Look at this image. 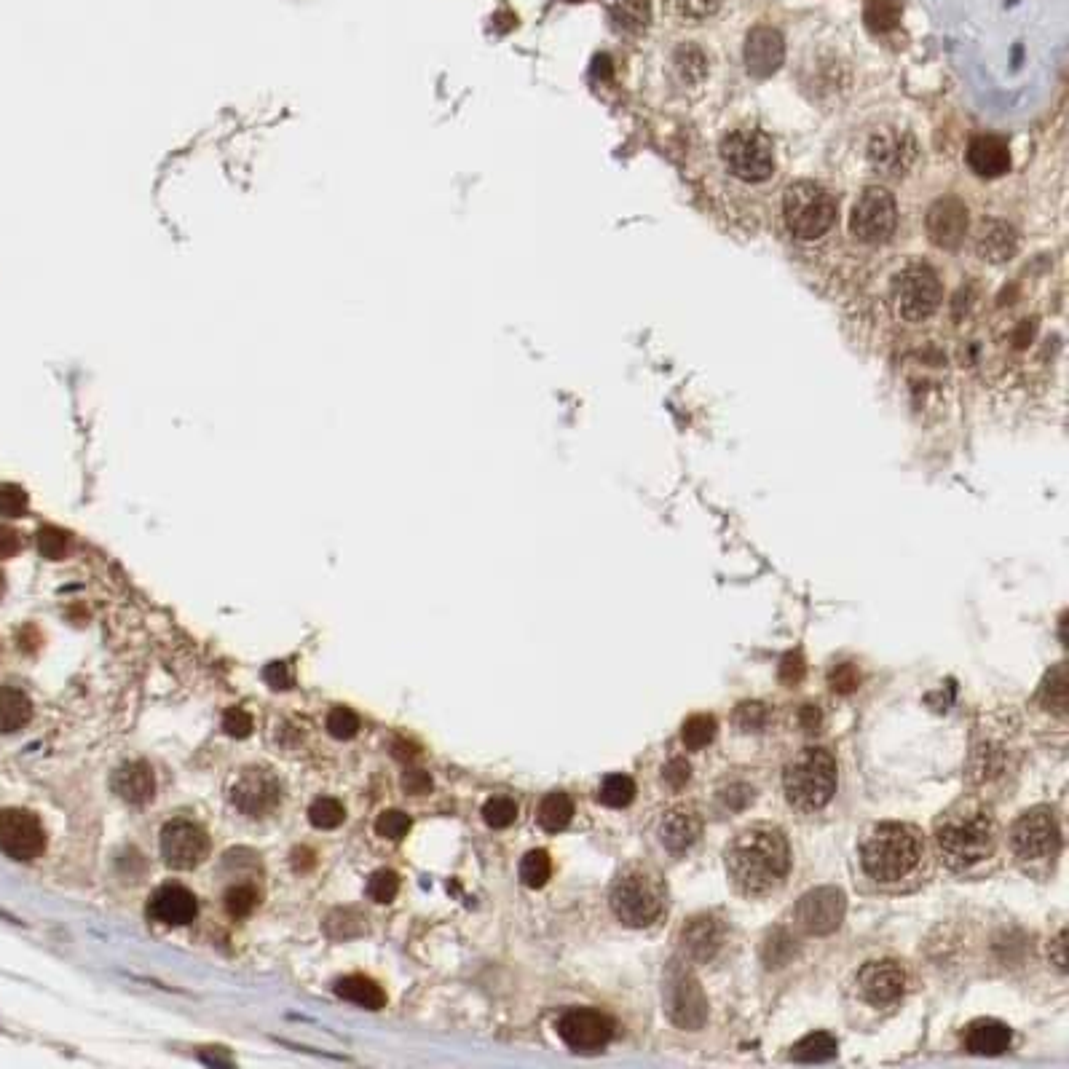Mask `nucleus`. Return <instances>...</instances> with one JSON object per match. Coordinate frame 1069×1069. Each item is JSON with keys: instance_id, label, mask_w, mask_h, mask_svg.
<instances>
[{"instance_id": "obj_1", "label": "nucleus", "mask_w": 1069, "mask_h": 1069, "mask_svg": "<svg viewBox=\"0 0 1069 1069\" xmlns=\"http://www.w3.org/2000/svg\"><path fill=\"white\" fill-rule=\"evenodd\" d=\"M727 874L745 898H764L783 885L791 871V844L783 828L772 823H753L729 842Z\"/></svg>"}, {"instance_id": "obj_2", "label": "nucleus", "mask_w": 1069, "mask_h": 1069, "mask_svg": "<svg viewBox=\"0 0 1069 1069\" xmlns=\"http://www.w3.org/2000/svg\"><path fill=\"white\" fill-rule=\"evenodd\" d=\"M936 844L952 871H968L997 847V823L981 802H957L936 820Z\"/></svg>"}, {"instance_id": "obj_3", "label": "nucleus", "mask_w": 1069, "mask_h": 1069, "mask_svg": "<svg viewBox=\"0 0 1069 1069\" xmlns=\"http://www.w3.org/2000/svg\"><path fill=\"white\" fill-rule=\"evenodd\" d=\"M925 839L909 823H879L863 836L861 866L877 885H901L914 877L925 861Z\"/></svg>"}, {"instance_id": "obj_4", "label": "nucleus", "mask_w": 1069, "mask_h": 1069, "mask_svg": "<svg viewBox=\"0 0 1069 1069\" xmlns=\"http://www.w3.org/2000/svg\"><path fill=\"white\" fill-rule=\"evenodd\" d=\"M839 767L834 753L820 745H810L788 761L783 769L786 802L799 812H820L836 794Z\"/></svg>"}, {"instance_id": "obj_5", "label": "nucleus", "mask_w": 1069, "mask_h": 1069, "mask_svg": "<svg viewBox=\"0 0 1069 1069\" xmlns=\"http://www.w3.org/2000/svg\"><path fill=\"white\" fill-rule=\"evenodd\" d=\"M665 882L652 866L633 863L617 874L609 893L614 917L627 928H649L665 911Z\"/></svg>"}, {"instance_id": "obj_6", "label": "nucleus", "mask_w": 1069, "mask_h": 1069, "mask_svg": "<svg viewBox=\"0 0 1069 1069\" xmlns=\"http://www.w3.org/2000/svg\"><path fill=\"white\" fill-rule=\"evenodd\" d=\"M786 226L796 239L812 242L836 226L839 207L831 193L818 183H794L783 196Z\"/></svg>"}, {"instance_id": "obj_7", "label": "nucleus", "mask_w": 1069, "mask_h": 1069, "mask_svg": "<svg viewBox=\"0 0 1069 1069\" xmlns=\"http://www.w3.org/2000/svg\"><path fill=\"white\" fill-rule=\"evenodd\" d=\"M895 309L906 322H922L936 314L944 298V284L928 263H911L895 276Z\"/></svg>"}, {"instance_id": "obj_8", "label": "nucleus", "mask_w": 1069, "mask_h": 1069, "mask_svg": "<svg viewBox=\"0 0 1069 1069\" xmlns=\"http://www.w3.org/2000/svg\"><path fill=\"white\" fill-rule=\"evenodd\" d=\"M721 159L729 172L745 183H761L775 172V151L767 134L756 129H737L721 142Z\"/></svg>"}, {"instance_id": "obj_9", "label": "nucleus", "mask_w": 1069, "mask_h": 1069, "mask_svg": "<svg viewBox=\"0 0 1069 1069\" xmlns=\"http://www.w3.org/2000/svg\"><path fill=\"white\" fill-rule=\"evenodd\" d=\"M1013 855L1024 863L1053 861L1061 850L1059 823L1048 807H1032L1011 828Z\"/></svg>"}, {"instance_id": "obj_10", "label": "nucleus", "mask_w": 1069, "mask_h": 1069, "mask_svg": "<svg viewBox=\"0 0 1069 1069\" xmlns=\"http://www.w3.org/2000/svg\"><path fill=\"white\" fill-rule=\"evenodd\" d=\"M895 223H898V207L893 193L879 185L866 188L852 207L850 228L855 239H861L863 244L887 242L895 234Z\"/></svg>"}, {"instance_id": "obj_11", "label": "nucleus", "mask_w": 1069, "mask_h": 1069, "mask_svg": "<svg viewBox=\"0 0 1069 1069\" xmlns=\"http://www.w3.org/2000/svg\"><path fill=\"white\" fill-rule=\"evenodd\" d=\"M209 855V836L191 820H172L161 831V858L169 869L191 871Z\"/></svg>"}, {"instance_id": "obj_12", "label": "nucleus", "mask_w": 1069, "mask_h": 1069, "mask_svg": "<svg viewBox=\"0 0 1069 1069\" xmlns=\"http://www.w3.org/2000/svg\"><path fill=\"white\" fill-rule=\"evenodd\" d=\"M558 1035L571 1051L595 1053L614 1035V1021L593 1008H571L558 1019Z\"/></svg>"}, {"instance_id": "obj_13", "label": "nucleus", "mask_w": 1069, "mask_h": 1069, "mask_svg": "<svg viewBox=\"0 0 1069 1069\" xmlns=\"http://www.w3.org/2000/svg\"><path fill=\"white\" fill-rule=\"evenodd\" d=\"M46 847L41 820L27 810L0 812V852L14 861H33Z\"/></svg>"}, {"instance_id": "obj_14", "label": "nucleus", "mask_w": 1069, "mask_h": 1069, "mask_svg": "<svg viewBox=\"0 0 1069 1069\" xmlns=\"http://www.w3.org/2000/svg\"><path fill=\"white\" fill-rule=\"evenodd\" d=\"M847 901L842 890L836 887H818L802 895V901L796 903V925L810 933V936H828L842 925Z\"/></svg>"}, {"instance_id": "obj_15", "label": "nucleus", "mask_w": 1069, "mask_h": 1069, "mask_svg": "<svg viewBox=\"0 0 1069 1069\" xmlns=\"http://www.w3.org/2000/svg\"><path fill=\"white\" fill-rule=\"evenodd\" d=\"M858 992L874 1008L895 1005L906 992V970L895 960H871L858 973Z\"/></svg>"}, {"instance_id": "obj_16", "label": "nucleus", "mask_w": 1069, "mask_h": 1069, "mask_svg": "<svg viewBox=\"0 0 1069 1069\" xmlns=\"http://www.w3.org/2000/svg\"><path fill=\"white\" fill-rule=\"evenodd\" d=\"M236 810L250 818H266L268 812L279 804V783L266 769H244V775L236 780L231 791Z\"/></svg>"}, {"instance_id": "obj_17", "label": "nucleus", "mask_w": 1069, "mask_h": 1069, "mask_svg": "<svg viewBox=\"0 0 1069 1069\" xmlns=\"http://www.w3.org/2000/svg\"><path fill=\"white\" fill-rule=\"evenodd\" d=\"M925 226H928L930 242L936 247L952 252L960 250V244L965 242V234H968V209L960 199L944 196L930 207Z\"/></svg>"}, {"instance_id": "obj_18", "label": "nucleus", "mask_w": 1069, "mask_h": 1069, "mask_svg": "<svg viewBox=\"0 0 1069 1069\" xmlns=\"http://www.w3.org/2000/svg\"><path fill=\"white\" fill-rule=\"evenodd\" d=\"M668 1013L678 1027L697 1029L705 1021V1000L700 984L689 970H670L668 981Z\"/></svg>"}, {"instance_id": "obj_19", "label": "nucleus", "mask_w": 1069, "mask_h": 1069, "mask_svg": "<svg viewBox=\"0 0 1069 1069\" xmlns=\"http://www.w3.org/2000/svg\"><path fill=\"white\" fill-rule=\"evenodd\" d=\"M786 59V43L775 27H756L745 41V67L753 78H769Z\"/></svg>"}, {"instance_id": "obj_20", "label": "nucleus", "mask_w": 1069, "mask_h": 1069, "mask_svg": "<svg viewBox=\"0 0 1069 1069\" xmlns=\"http://www.w3.org/2000/svg\"><path fill=\"white\" fill-rule=\"evenodd\" d=\"M657 834H660V842L665 850L676 852V855L692 850L702 834L700 812L694 810V807H689V804H676V807H670V810L662 815L660 826H657Z\"/></svg>"}, {"instance_id": "obj_21", "label": "nucleus", "mask_w": 1069, "mask_h": 1069, "mask_svg": "<svg viewBox=\"0 0 1069 1069\" xmlns=\"http://www.w3.org/2000/svg\"><path fill=\"white\" fill-rule=\"evenodd\" d=\"M148 914L164 925H191L199 914V903L183 885H164L151 895Z\"/></svg>"}, {"instance_id": "obj_22", "label": "nucleus", "mask_w": 1069, "mask_h": 1069, "mask_svg": "<svg viewBox=\"0 0 1069 1069\" xmlns=\"http://www.w3.org/2000/svg\"><path fill=\"white\" fill-rule=\"evenodd\" d=\"M968 167L978 177H1003L1011 169V151L1000 137L981 134L968 145Z\"/></svg>"}, {"instance_id": "obj_23", "label": "nucleus", "mask_w": 1069, "mask_h": 1069, "mask_svg": "<svg viewBox=\"0 0 1069 1069\" xmlns=\"http://www.w3.org/2000/svg\"><path fill=\"white\" fill-rule=\"evenodd\" d=\"M1016 247H1019V236L1005 220H981L976 231L978 258L989 263H1005L1016 255Z\"/></svg>"}, {"instance_id": "obj_24", "label": "nucleus", "mask_w": 1069, "mask_h": 1069, "mask_svg": "<svg viewBox=\"0 0 1069 1069\" xmlns=\"http://www.w3.org/2000/svg\"><path fill=\"white\" fill-rule=\"evenodd\" d=\"M110 786L124 802L145 804L151 802L153 794H156V777H153L151 767L145 761H126L124 767H118L113 772Z\"/></svg>"}, {"instance_id": "obj_25", "label": "nucleus", "mask_w": 1069, "mask_h": 1069, "mask_svg": "<svg viewBox=\"0 0 1069 1069\" xmlns=\"http://www.w3.org/2000/svg\"><path fill=\"white\" fill-rule=\"evenodd\" d=\"M681 944L692 960L708 962L716 957V952L724 944V930L713 917H694L681 933Z\"/></svg>"}, {"instance_id": "obj_26", "label": "nucleus", "mask_w": 1069, "mask_h": 1069, "mask_svg": "<svg viewBox=\"0 0 1069 1069\" xmlns=\"http://www.w3.org/2000/svg\"><path fill=\"white\" fill-rule=\"evenodd\" d=\"M965 1048L976 1056H1000L1011 1048V1027L997 1019H978L965 1029Z\"/></svg>"}, {"instance_id": "obj_27", "label": "nucleus", "mask_w": 1069, "mask_h": 1069, "mask_svg": "<svg viewBox=\"0 0 1069 1069\" xmlns=\"http://www.w3.org/2000/svg\"><path fill=\"white\" fill-rule=\"evenodd\" d=\"M335 994L346 1000V1003L360 1005V1008H368V1011H381L386 1005L384 989L368 976H346L335 984Z\"/></svg>"}, {"instance_id": "obj_28", "label": "nucleus", "mask_w": 1069, "mask_h": 1069, "mask_svg": "<svg viewBox=\"0 0 1069 1069\" xmlns=\"http://www.w3.org/2000/svg\"><path fill=\"white\" fill-rule=\"evenodd\" d=\"M33 719V702L25 692L19 689H11V686H0V732L9 735V732H19L22 727H27V721Z\"/></svg>"}, {"instance_id": "obj_29", "label": "nucleus", "mask_w": 1069, "mask_h": 1069, "mask_svg": "<svg viewBox=\"0 0 1069 1069\" xmlns=\"http://www.w3.org/2000/svg\"><path fill=\"white\" fill-rule=\"evenodd\" d=\"M571 818H574V802H571V796H568L566 791H552V794H547L542 799V804H539V810H536V820H539V826H542L547 834L563 831V828L571 823Z\"/></svg>"}, {"instance_id": "obj_30", "label": "nucleus", "mask_w": 1069, "mask_h": 1069, "mask_svg": "<svg viewBox=\"0 0 1069 1069\" xmlns=\"http://www.w3.org/2000/svg\"><path fill=\"white\" fill-rule=\"evenodd\" d=\"M611 19L619 30L627 33H641L652 19V6L649 0H614L611 3Z\"/></svg>"}, {"instance_id": "obj_31", "label": "nucleus", "mask_w": 1069, "mask_h": 1069, "mask_svg": "<svg viewBox=\"0 0 1069 1069\" xmlns=\"http://www.w3.org/2000/svg\"><path fill=\"white\" fill-rule=\"evenodd\" d=\"M903 6L901 0H869L863 9V22L871 33H890L901 25Z\"/></svg>"}, {"instance_id": "obj_32", "label": "nucleus", "mask_w": 1069, "mask_h": 1069, "mask_svg": "<svg viewBox=\"0 0 1069 1069\" xmlns=\"http://www.w3.org/2000/svg\"><path fill=\"white\" fill-rule=\"evenodd\" d=\"M633 799H635L633 777L622 775V772H614V775L603 777L601 788H598V802L619 810V807H627Z\"/></svg>"}, {"instance_id": "obj_33", "label": "nucleus", "mask_w": 1069, "mask_h": 1069, "mask_svg": "<svg viewBox=\"0 0 1069 1069\" xmlns=\"http://www.w3.org/2000/svg\"><path fill=\"white\" fill-rule=\"evenodd\" d=\"M1040 700L1061 719L1067 716V665H1059L1048 673L1045 684L1040 686Z\"/></svg>"}, {"instance_id": "obj_34", "label": "nucleus", "mask_w": 1069, "mask_h": 1069, "mask_svg": "<svg viewBox=\"0 0 1069 1069\" xmlns=\"http://www.w3.org/2000/svg\"><path fill=\"white\" fill-rule=\"evenodd\" d=\"M909 142H901V137H890V134H877L871 140V161L882 169H893L898 172L903 164V148H909Z\"/></svg>"}, {"instance_id": "obj_35", "label": "nucleus", "mask_w": 1069, "mask_h": 1069, "mask_svg": "<svg viewBox=\"0 0 1069 1069\" xmlns=\"http://www.w3.org/2000/svg\"><path fill=\"white\" fill-rule=\"evenodd\" d=\"M791 1056H794L796 1061H807V1064H812V1061L834 1059L836 1040L828 1035V1032H815V1035H807L804 1040H799V1043L794 1045Z\"/></svg>"}, {"instance_id": "obj_36", "label": "nucleus", "mask_w": 1069, "mask_h": 1069, "mask_svg": "<svg viewBox=\"0 0 1069 1069\" xmlns=\"http://www.w3.org/2000/svg\"><path fill=\"white\" fill-rule=\"evenodd\" d=\"M552 874V861L547 850H531L520 861V879L528 887H544Z\"/></svg>"}, {"instance_id": "obj_37", "label": "nucleus", "mask_w": 1069, "mask_h": 1069, "mask_svg": "<svg viewBox=\"0 0 1069 1069\" xmlns=\"http://www.w3.org/2000/svg\"><path fill=\"white\" fill-rule=\"evenodd\" d=\"M716 737V719L713 716H692V719L684 721V729H681V740L689 751H700L708 743H713Z\"/></svg>"}, {"instance_id": "obj_38", "label": "nucleus", "mask_w": 1069, "mask_h": 1069, "mask_svg": "<svg viewBox=\"0 0 1069 1069\" xmlns=\"http://www.w3.org/2000/svg\"><path fill=\"white\" fill-rule=\"evenodd\" d=\"M673 62H676L678 76L684 81H702L705 73H708V62H705V54H702L697 46H678L676 54H673Z\"/></svg>"}, {"instance_id": "obj_39", "label": "nucleus", "mask_w": 1069, "mask_h": 1069, "mask_svg": "<svg viewBox=\"0 0 1069 1069\" xmlns=\"http://www.w3.org/2000/svg\"><path fill=\"white\" fill-rule=\"evenodd\" d=\"M309 820L314 828L330 831V828H338L346 820V810H343V804L338 799L322 796L309 807Z\"/></svg>"}, {"instance_id": "obj_40", "label": "nucleus", "mask_w": 1069, "mask_h": 1069, "mask_svg": "<svg viewBox=\"0 0 1069 1069\" xmlns=\"http://www.w3.org/2000/svg\"><path fill=\"white\" fill-rule=\"evenodd\" d=\"M518 818V804L510 796H493L483 807V820L491 828H510Z\"/></svg>"}, {"instance_id": "obj_41", "label": "nucleus", "mask_w": 1069, "mask_h": 1069, "mask_svg": "<svg viewBox=\"0 0 1069 1069\" xmlns=\"http://www.w3.org/2000/svg\"><path fill=\"white\" fill-rule=\"evenodd\" d=\"M223 906H226V911L231 914V917H236V919L250 917L252 911H255V906H258V893L247 885H236V887H231L226 895H223Z\"/></svg>"}, {"instance_id": "obj_42", "label": "nucleus", "mask_w": 1069, "mask_h": 1069, "mask_svg": "<svg viewBox=\"0 0 1069 1069\" xmlns=\"http://www.w3.org/2000/svg\"><path fill=\"white\" fill-rule=\"evenodd\" d=\"M38 550H41L43 558L62 560L70 552V536L62 528L43 526L38 531Z\"/></svg>"}, {"instance_id": "obj_43", "label": "nucleus", "mask_w": 1069, "mask_h": 1069, "mask_svg": "<svg viewBox=\"0 0 1069 1069\" xmlns=\"http://www.w3.org/2000/svg\"><path fill=\"white\" fill-rule=\"evenodd\" d=\"M400 893V877L392 869L376 871L368 882V898L376 903H392Z\"/></svg>"}, {"instance_id": "obj_44", "label": "nucleus", "mask_w": 1069, "mask_h": 1069, "mask_svg": "<svg viewBox=\"0 0 1069 1069\" xmlns=\"http://www.w3.org/2000/svg\"><path fill=\"white\" fill-rule=\"evenodd\" d=\"M360 922H362V917L357 914V911L338 909L327 917L325 930L330 938H351V936H357V933H362Z\"/></svg>"}, {"instance_id": "obj_45", "label": "nucleus", "mask_w": 1069, "mask_h": 1069, "mask_svg": "<svg viewBox=\"0 0 1069 1069\" xmlns=\"http://www.w3.org/2000/svg\"><path fill=\"white\" fill-rule=\"evenodd\" d=\"M327 732L335 737V740H351L360 732V719L357 713L349 708H333L330 716H327Z\"/></svg>"}, {"instance_id": "obj_46", "label": "nucleus", "mask_w": 1069, "mask_h": 1069, "mask_svg": "<svg viewBox=\"0 0 1069 1069\" xmlns=\"http://www.w3.org/2000/svg\"><path fill=\"white\" fill-rule=\"evenodd\" d=\"M376 831L389 842H400L405 839L410 831V818L400 810H386L381 818L376 820Z\"/></svg>"}, {"instance_id": "obj_47", "label": "nucleus", "mask_w": 1069, "mask_h": 1069, "mask_svg": "<svg viewBox=\"0 0 1069 1069\" xmlns=\"http://www.w3.org/2000/svg\"><path fill=\"white\" fill-rule=\"evenodd\" d=\"M767 719H769V710L767 705H761V702H743L740 708H737V727L743 729V732H761V729L767 727Z\"/></svg>"}, {"instance_id": "obj_48", "label": "nucleus", "mask_w": 1069, "mask_h": 1069, "mask_svg": "<svg viewBox=\"0 0 1069 1069\" xmlns=\"http://www.w3.org/2000/svg\"><path fill=\"white\" fill-rule=\"evenodd\" d=\"M27 493L19 485H0V515L6 518H22L27 515Z\"/></svg>"}, {"instance_id": "obj_49", "label": "nucleus", "mask_w": 1069, "mask_h": 1069, "mask_svg": "<svg viewBox=\"0 0 1069 1069\" xmlns=\"http://www.w3.org/2000/svg\"><path fill=\"white\" fill-rule=\"evenodd\" d=\"M223 729L236 740H244V737L252 735L255 724H252V716L244 708H228L226 716H223Z\"/></svg>"}, {"instance_id": "obj_50", "label": "nucleus", "mask_w": 1069, "mask_h": 1069, "mask_svg": "<svg viewBox=\"0 0 1069 1069\" xmlns=\"http://www.w3.org/2000/svg\"><path fill=\"white\" fill-rule=\"evenodd\" d=\"M676 3H678V11H681V17L697 19V22H700V19L713 17L721 6V0H676Z\"/></svg>"}, {"instance_id": "obj_51", "label": "nucleus", "mask_w": 1069, "mask_h": 1069, "mask_svg": "<svg viewBox=\"0 0 1069 1069\" xmlns=\"http://www.w3.org/2000/svg\"><path fill=\"white\" fill-rule=\"evenodd\" d=\"M263 678H266V684L271 686V689H276V692L293 689V673H290V668H287L284 662H271V665H266Z\"/></svg>"}, {"instance_id": "obj_52", "label": "nucleus", "mask_w": 1069, "mask_h": 1069, "mask_svg": "<svg viewBox=\"0 0 1069 1069\" xmlns=\"http://www.w3.org/2000/svg\"><path fill=\"white\" fill-rule=\"evenodd\" d=\"M402 788H405L410 796H424L432 791V777L426 775L424 769H408V772L402 775Z\"/></svg>"}, {"instance_id": "obj_53", "label": "nucleus", "mask_w": 1069, "mask_h": 1069, "mask_svg": "<svg viewBox=\"0 0 1069 1069\" xmlns=\"http://www.w3.org/2000/svg\"><path fill=\"white\" fill-rule=\"evenodd\" d=\"M665 783H668L670 788H684L686 783H689V777H692V769H689V764H686L684 759H670V764L665 767Z\"/></svg>"}, {"instance_id": "obj_54", "label": "nucleus", "mask_w": 1069, "mask_h": 1069, "mask_svg": "<svg viewBox=\"0 0 1069 1069\" xmlns=\"http://www.w3.org/2000/svg\"><path fill=\"white\" fill-rule=\"evenodd\" d=\"M19 550H22V539H19L17 531L9 526H0V560L14 558Z\"/></svg>"}, {"instance_id": "obj_55", "label": "nucleus", "mask_w": 1069, "mask_h": 1069, "mask_svg": "<svg viewBox=\"0 0 1069 1069\" xmlns=\"http://www.w3.org/2000/svg\"><path fill=\"white\" fill-rule=\"evenodd\" d=\"M831 686H834V692H852V689L858 686V673H855V668H852V665H842V668L831 676Z\"/></svg>"}, {"instance_id": "obj_56", "label": "nucleus", "mask_w": 1069, "mask_h": 1069, "mask_svg": "<svg viewBox=\"0 0 1069 1069\" xmlns=\"http://www.w3.org/2000/svg\"><path fill=\"white\" fill-rule=\"evenodd\" d=\"M802 673H804L802 657H799V654H788L786 660H783V665H780V678H783L786 684H796V681L802 678Z\"/></svg>"}, {"instance_id": "obj_57", "label": "nucleus", "mask_w": 1069, "mask_h": 1069, "mask_svg": "<svg viewBox=\"0 0 1069 1069\" xmlns=\"http://www.w3.org/2000/svg\"><path fill=\"white\" fill-rule=\"evenodd\" d=\"M392 756L397 761H405V764H410V761H413L418 756V745L408 743V740H394V743H392Z\"/></svg>"}, {"instance_id": "obj_58", "label": "nucleus", "mask_w": 1069, "mask_h": 1069, "mask_svg": "<svg viewBox=\"0 0 1069 1069\" xmlns=\"http://www.w3.org/2000/svg\"><path fill=\"white\" fill-rule=\"evenodd\" d=\"M799 721H802V727L807 729V732H812V729H818L820 710L815 708V705H804L802 713H799Z\"/></svg>"}, {"instance_id": "obj_59", "label": "nucleus", "mask_w": 1069, "mask_h": 1069, "mask_svg": "<svg viewBox=\"0 0 1069 1069\" xmlns=\"http://www.w3.org/2000/svg\"><path fill=\"white\" fill-rule=\"evenodd\" d=\"M1067 933H1059V938H1056V965H1059V970H1064V965H1067V960H1064V949H1067Z\"/></svg>"}, {"instance_id": "obj_60", "label": "nucleus", "mask_w": 1069, "mask_h": 1069, "mask_svg": "<svg viewBox=\"0 0 1069 1069\" xmlns=\"http://www.w3.org/2000/svg\"><path fill=\"white\" fill-rule=\"evenodd\" d=\"M3 590H6V579H3V574H0V595H3Z\"/></svg>"}]
</instances>
